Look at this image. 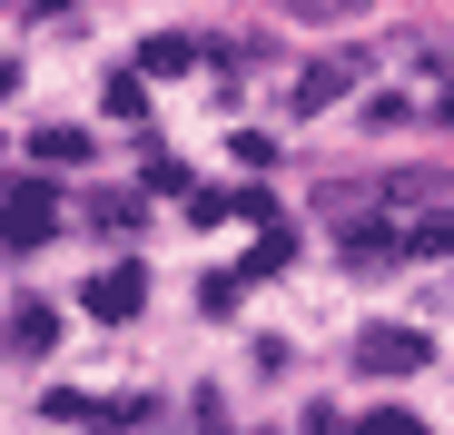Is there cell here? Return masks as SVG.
I'll return each mask as SVG.
<instances>
[{
    "instance_id": "1",
    "label": "cell",
    "mask_w": 454,
    "mask_h": 435,
    "mask_svg": "<svg viewBox=\"0 0 454 435\" xmlns=\"http://www.w3.org/2000/svg\"><path fill=\"white\" fill-rule=\"evenodd\" d=\"M59 238V188H11V208H0V248H50Z\"/></svg>"
},
{
    "instance_id": "2",
    "label": "cell",
    "mask_w": 454,
    "mask_h": 435,
    "mask_svg": "<svg viewBox=\"0 0 454 435\" xmlns=\"http://www.w3.org/2000/svg\"><path fill=\"white\" fill-rule=\"evenodd\" d=\"M356 367H365V376H415V367H434V346H425L415 327H365V336H356Z\"/></svg>"
},
{
    "instance_id": "3",
    "label": "cell",
    "mask_w": 454,
    "mask_h": 435,
    "mask_svg": "<svg viewBox=\"0 0 454 435\" xmlns=\"http://www.w3.org/2000/svg\"><path fill=\"white\" fill-rule=\"evenodd\" d=\"M80 307H90L99 327H129V317L148 307V277H138V267H99V277L80 287Z\"/></svg>"
},
{
    "instance_id": "4",
    "label": "cell",
    "mask_w": 454,
    "mask_h": 435,
    "mask_svg": "<svg viewBox=\"0 0 454 435\" xmlns=\"http://www.w3.org/2000/svg\"><path fill=\"white\" fill-rule=\"evenodd\" d=\"M356 80H365V59H356V50H346V59H317L307 80H296V109H326V99H346Z\"/></svg>"
},
{
    "instance_id": "5",
    "label": "cell",
    "mask_w": 454,
    "mask_h": 435,
    "mask_svg": "<svg viewBox=\"0 0 454 435\" xmlns=\"http://www.w3.org/2000/svg\"><path fill=\"white\" fill-rule=\"evenodd\" d=\"M454 248V208H425L415 228H395V257H444Z\"/></svg>"
},
{
    "instance_id": "6",
    "label": "cell",
    "mask_w": 454,
    "mask_h": 435,
    "mask_svg": "<svg viewBox=\"0 0 454 435\" xmlns=\"http://www.w3.org/2000/svg\"><path fill=\"white\" fill-rule=\"evenodd\" d=\"M286 248H296V228L277 218V228L257 238V257H247V267H227V287H238V297H247V277H277V267H286Z\"/></svg>"
},
{
    "instance_id": "7",
    "label": "cell",
    "mask_w": 454,
    "mask_h": 435,
    "mask_svg": "<svg viewBox=\"0 0 454 435\" xmlns=\"http://www.w3.org/2000/svg\"><path fill=\"white\" fill-rule=\"evenodd\" d=\"M50 336H59V317H50L40 297H30V307H11V346H20V356H50Z\"/></svg>"
},
{
    "instance_id": "8",
    "label": "cell",
    "mask_w": 454,
    "mask_h": 435,
    "mask_svg": "<svg viewBox=\"0 0 454 435\" xmlns=\"http://www.w3.org/2000/svg\"><path fill=\"white\" fill-rule=\"evenodd\" d=\"M138 69H148V80H178V69H198V40H148Z\"/></svg>"
},
{
    "instance_id": "9",
    "label": "cell",
    "mask_w": 454,
    "mask_h": 435,
    "mask_svg": "<svg viewBox=\"0 0 454 435\" xmlns=\"http://www.w3.org/2000/svg\"><path fill=\"white\" fill-rule=\"evenodd\" d=\"M30 149H40L50 169H80V159H90V129H40V138H30Z\"/></svg>"
},
{
    "instance_id": "10",
    "label": "cell",
    "mask_w": 454,
    "mask_h": 435,
    "mask_svg": "<svg viewBox=\"0 0 454 435\" xmlns=\"http://www.w3.org/2000/svg\"><path fill=\"white\" fill-rule=\"evenodd\" d=\"M148 109V90H138V69H119V80H109V119H138Z\"/></svg>"
},
{
    "instance_id": "11",
    "label": "cell",
    "mask_w": 454,
    "mask_h": 435,
    "mask_svg": "<svg viewBox=\"0 0 454 435\" xmlns=\"http://www.w3.org/2000/svg\"><path fill=\"white\" fill-rule=\"evenodd\" d=\"M356 435H425V425H415V415H405V406H386V415H365V425H356Z\"/></svg>"
},
{
    "instance_id": "12",
    "label": "cell",
    "mask_w": 454,
    "mask_h": 435,
    "mask_svg": "<svg viewBox=\"0 0 454 435\" xmlns=\"http://www.w3.org/2000/svg\"><path fill=\"white\" fill-rule=\"evenodd\" d=\"M296 20H336V11H365V0H286Z\"/></svg>"
}]
</instances>
